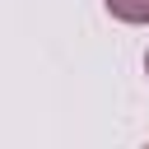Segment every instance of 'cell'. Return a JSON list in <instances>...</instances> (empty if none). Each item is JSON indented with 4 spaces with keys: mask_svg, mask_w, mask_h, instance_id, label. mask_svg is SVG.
Listing matches in <instances>:
<instances>
[{
    "mask_svg": "<svg viewBox=\"0 0 149 149\" xmlns=\"http://www.w3.org/2000/svg\"><path fill=\"white\" fill-rule=\"evenodd\" d=\"M144 74H149V51H144Z\"/></svg>",
    "mask_w": 149,
    "mask_h": 149,
    "instance_id": "7a4b0ae2",
    "label": "cell"
},
{
    "mask_svg": "<svg viewBox=\"0 0 149 149\" xmlns=\"http://www.w3.org/2000/svg\"><path fill=\"white\" fill-rule=\"evenodd\" d=\"M102 5L121 23H149V0H102Z\"/></svg>",
    "mask_w": 149,
    "mask_h": 149,
    "instance_id": "6da1fadb",
    "label": "cell"
}]
</instances>
